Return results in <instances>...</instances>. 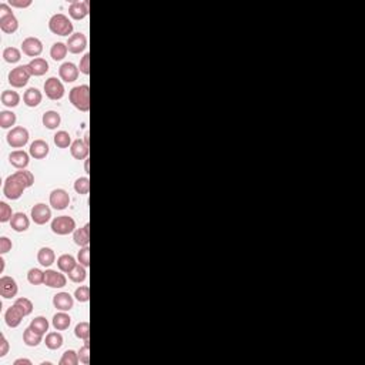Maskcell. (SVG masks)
Here are the masks:
<instances>
[{"label": "cell", "instance_id": "obj_1", "mask_svg": "<svg viewBox=\"0 0 365 365\" xmlns=\"http://www.w3.org/2000/svg\"><path fill=\"white\" fill-rule=\"evenodd\" d=\"M35 184V175L27 170H20L9 175L3 184V194L9 200H19L26 189Z\"/></svg>", "mask_w": 365, "mask_h": 365}, {"label": "cell", "instance_id": "obj_2", "mask_svg": "<svg viewBox=\"0 0 365 365\" xmlns=\"http://www.w3.org/2000/svg\"><path fill=\"white\" fill-rule=\"evenodd\" d=\"M70 103L83 113H87L90 110V87L87 85L73 87L69 93Z\"/></svg>", "mask_w": 365, "mask_h": 365}, {"label": "cell", "instance_id": "obj_3", "mask_svg": "<svg viewBox=\"0 0 365 365\" xmlns=\"http://www.w3.org/2000/svg\"><path fill=\"white\" fill-rule=\"evenodd\" d=\"M49 29L53 35H57V36L70 37L73 35V23L63 13H57L52 16V19L49 20Z\"/></svg>", "mask_w": 365, "mask_h": 365}, {"label": "cell", "instance_id": "obj_4", "mask_svg": "<svg viewBox=\"0 0 365 365\" xmlns=\"http://www.w3.org/2000/svg\"><path fill=\"white\" fill-rule=\"evenodd\" d=\"M0 29L4 33H15L19 29V22L16 16L12 12V7L9 3H1L0 4Z\"/></svg>", "mask_w": 365, "mask_h": 365}, {"label": "cell", "instance_id": "obj_5", "mask_svg": "<svg viewBox=\"0 0 365 365\" xmlns=\"http://www.w3.org/2000/svg\"><path fill=\"white\" fill-rule=\"evenodd\" d=\"M76 230V221L70 215H60L53 218L52 221V231L57 236H69L74 233Z\"/></svg>", "mask_w": 365, "mask_h": 365}, {"label": "cell", "instance_id": "obj_6", "mask_svg": "<svg viewBox=\"0 0 365 365\" xmlns=\"http://www.w3.org/2000/svg\"><path fill=\"white\" fill-rule=\"evenodd\" d=\"M32 77V71L27 65L17 66L9 73V83L16 88H20L27 85L29 79Z\"/></svg>", "mask_w": 365, "mask_h": 365}, {"label": "cell", "instance_id": "obj_7", "mask_svg": "<svg viewBox=\"0 0 365 365\" xmlns=\"http://www.w3.org/2000/svg\"><path fill=\"white\" fill-rule=\"evenodd\" d=\"M29 131L22 126L13 127L7 133V144L13 149H22L29 143Z\"/></svg>", "mask_w": 365, "mask_h": 365}, {"label": "cell", "instance_id": "obj_8", "mask_svg": "<svg viewBox=\"0 0 365 365\" xmlns=\"http://www.w3.org/2000/svg\"><path fill=\"white\" fill-rule=\"evenodd\" d=\"M65 86L60 79L50 77L44 83V93L50 100H60L65 96Z\"/></svg>", "mask_w": 365, "mask_h": 365}, {"label": "cell", "instance_id": "obj_9", "mask_svg": "<svg viewBox=\"0 0 365 365\" xmlns=\"http://www.w3.org/2000/svg\"><path fill=\"white\" fill-rule=\"evenodd\" d=\"M49 201H50V206L54 210L62 211V210H66L69 207V204H70V195L63 189H56V190H53L50 193Z\"/></svg>", "mask_w": 365, "mask_h": 365}, {"label": "cell", "instance_id": "obj_10", "mask_svg": "<svg viewBox=\"0 0 365 365\" xmlns=\"http://www.w3.org/2000/svg\"><path fill=\"white\" fill-rule=\"evenodd\" d=\"M22 52L29 57H39L43 53V43L37 37H27L22 43Z\"/></svg>", "mask_w": 365, "mask_h": 365}, {"label": "cell", "instance_id": "obj_11", "mask_svg": "<svg viewBox=\"0 0 365 365\" xmlns=\"http://www.w3.org/2000/svg\"><path fill=\"white\" fill-rule=\"evenodd\" d=\"M30 217H32V220L35 221V224H37V226H44V224L49 223L50 218H52V210H50L49 206H46L43 203H39V204H36V206L32 209Z\"/></svg>", "mask_w": 365, "mask_h": 365}, {"label": "cell", "instance_id": "obj_12", "mask_svg": "<svg viewBox=\"0 0 365 365\" xmlns=\"http://www.w3.org/2000/svg\"><path fill=\"white\" fill-rule=\"evenodd\" d=\"M17 291H19V287H17V282L16 279L9 277V276H3L0 278V295L3 298H13L17 295Z\"/></svg>", "mask_w": 365, "mask_h": 365}, {"label": "cell", "instance_id": "obj_13", "mask_svg": "<svg viewBox=\"0 0 365 365\" xmlns=\"http://www.w3.org/2000/svg\"><path fill=\"white\" fill-rule=\"evenodd\" d=\"M67 49L73 54H80L86 50L87 37L83 33H73L67 40Z\"/></svg>", "mask_w": 365, "mask_h": 365}, {"label": "cell", "instance_id": "obj_14", "mask_svg": "<svg viewBox=\"0 0 365 365\" xmlns=\"http://www.w3.org/2000/svg\"><path fill=\"white\" fill-rule=\"evenodd\" d=\"M66 284H67V278L65 274L54 271V270L44 271V285L50 288H63Z\"/></svg>", "mask_w": 365, "mask_h": 365}, {"label": "cell", "instance_id": "obj_15", "mask_svg": "<svg viewBox=\"0 0 365 365\" xmlns=\"http://www.w3.org/2000/svg\"><path fill=\"white\" fill-rule=\"evenodd\" d=\"M79 74H80L79 67L74 65V63H70V62L63 63V65L60 66V69H59V76H60V79H62L63 82H66V83H73V82H76L77 77H79Z\"/></svg>", "mask_w": 365, "mask_h": 365}, {"label": "cell", "instance_id": "obj_16", "mask_svg": "<svg viewBox=\"0 0 365 365\" xmlns=\"http://www.w3.org/2000/svg\"><path fill=\"white\" fill-rule=\"evenodd\" d=\"M69 15L74 20H83L88 15V1L87 0L73 1L69 7Z\"/></svg>", "mask_w": 365, "mask_h": 365}, {"label": "cell", "instance_id": "obj_17", "mask_svg": "<svg viewBox=\"0 0 365 365\" xmlns=\"http://www.w3.org/2000/svg\"><path fill=\"white\" fill-rule=\"evenodd\" d=\"M24 317H26V315L23 314L22 310H20L16 304H13L10 308H7V311H6V314H4V321L7 324V327L16 328V327H19V325L22 324Z\"/></svg>", "mask_w": 365, "mask_h": 365}, {"label": "cell", "instance_id": "obj_18", "mask_svg": "<svg viewBox=\"0 0 365 365\" xmlns=\"http://www.w3.org/2000/svg\"><path fill=\"white\" fill-rule=\"evenodd\" d=\"M9 163L13 167L19 169V170H24L30 163V154H27L26 151L23 150L12 151L9 154Z\"/></svg>", "mask_w": 365, "mask_h": 365}, {"label": "cell", "instance_id": "obj_19", "mask_svg": "<svg viewBox=\"0 0 365 365\" xmlns=\"http://www.w3.org/2000/svg\"><path fill=\"white\" fill-rule=\"evenodd\" d=\"M49 151H50V147L47 144V141L44 140H35L32 144H30V149H29V154L36 158V160H43L49 156Z\"/></svg>", "mask_w": 365, "mask_h": 365}, {"label": "cell", "instance_id": "obj_20", "mask_svg": "<svg viewBox=\"0 0 365 365\" xmlns=\"http://www.w3.org/2000/svg\"><path fill=\"white\" fill-rule=\"evenodd\" d=\"M43 100V94L39 88L36 87H30L26 90V93L23 94V102L27 107H37Z\"/></svg>", "mask_w": 365, "mask_h": 365}, {"label": "cell", "instance_id": "obj_21", "mask_svg": "<svg viewBox=\"0 0 365 365\" xmlns=\"http://www.w3.org/2000/svg\"><path fill=\"white\" fill-rule=\"evenodd\" d=\"M90 146H87L85 143V140H74L70 146V153L73 156V158L76 160H86L90 154Z\"/></svg>", "mask_w": 365, "mask_h": 365}, {"label": "cell", "instance_id": "obj_22", "mask_svg": "<svg viewBox=\"0 0 365 365\" xmlns=\"http://www.w3.org/2000/svg\"><path fill=\"white\" fill-rule=\"evenodd\" d=\"M73 304H74L73 297L69 293H57L53 297V305L59 311H70L73 308Z\"/></svg>", "mask_w": 365, "mask_h": 365}, {"label": "cell", "instance_id": "obj_23", "mask_svg": "<svg viewBox=\"0 0 365 365\" xmlns=\"http://www.w3.org/2000/svg\"><path fill=\"white\" fill-rule=\"evenodd\" d=\"M10 226L16 233H23L30 227V220L24 213H16L10 220Z\"/></svg>", "mask_w": 365, "mask_h": 365}, {"label": "cell", "instance_id": "obj_24", "mask_svg": "<svg viewBox=\"0 0 365 365\" xmlns=\"http://www.w3.org/2000/svg\"><path fill=\"white\" fill-rule=\"evenodd\" d=\"M27 66H29L30 71H32V76H36V77L44 76L49 71V63L44 59H42V57L33 59Z\"/></svg>", "mask_w": 365, "mask_h": 365}, {"label": "cell", "instance_id": "obj_25", "mask_svg": "<svg viewBox=\"0 0 365 365\" xmlns=\"http://www.w3.org/2000/svg\"><path fill=\"white\" fill-rule=\"evenodd\" d=\"M42 122H43V126L46 127V129L54 130L60 126V123H62V117H60V114H59L57 111L50 110V111H46V113H44Z\"/></svg>", "mask_w": 365, "mask_h": 365}, {"label": "cell", "instance_id": "obj_26", "mask_svg": "<svg viewBox=\"0 0 365 365\" xmlns=\"http://www.w3.org/2000/svg\"><path fill=\"white\" fill-rule=\"evenodd\" d=\"M73 240L80 247H88V244H90V226L86 224L82 228H76L73 233Z\"/></svg>", "mask_w": 365, "mask_h": 365}, {"label": "cell", "instance_id": "obj_27", "mask_svg": "<svg viewBox=\"0 0 365 365\" xmlns=\"http://www.w3.org/2000/svg\"><path fill=\"white\" fill-rule=\"evenodd\" d=\"M37 261H39L40 265H43L46 268H47V267H52V265L54 264V261H56V254H54V251H53L52 248L43 247V248H40L39 253H37Z\"/></svg>", "mask_w": 365, "mask_h": 365}, {"label": "cell", "instance_id": "obj_28", "mask_svg": "<svg viewBox=\"0 0 365 365\" xmlns=\"http://www.w3.org/2000/svg\"><path fill=\"white\" fill-rule=\"evenodd\" d=\"M52 324H53V327H54L56 331H65V330H67V328L70 327L71 318H70V315H69L66 311H60V313H57V314L53 317Z\"/></svg>", "mask_w": 365, "mask_h": 365}, {"label": "cell", "instance_id": "obj_29", "mask_svg": "<svg viewBox=\"0 0 365 365\" xmlns=\"http://www.w3.org/2000/svg\"><path fill=\"white\" fill-rule=\"evenodd\" d=\"M1 103L6 106V107H16V106H19V103H20V94L17 93V91H15V90H4L3 93H1Z\"/></svg>", "mask_w": 365, "mask_h": 365}, {"label": "cell", "instance_id": "obj_30", "mask_svg": "<svg viewBox=\"0 0 365 365\" xmlns=\"http://www.w3.org/2000/svg\"><path fill=\"white\" fill-rule=\"evenodd\" d=\"M76 265H77L76 258L73 257V256H70V254H63V256H60V257L57 258V267L65 274H69Z\"/></svg>", "mask_w": 365, "mask_h": 365}, {"label": "cell", "instance_id": "obj_31", "mask_svg": "<svg viewBox=\"0 0 365 365\" xmlns=\"http://www.w3.org/2000/svg\"><path fill=\"white\" fill-rule=\"evenodd\" d=\"M42 340H43V335L37 334L30 327L26 328L24 332H23V343L26 344L27 347H37L39 344L42 343Z\"/></svg>", "mask_w": 365, "mask_h": 365}, {"label": "cell", "instance_id": "obj_32", "mask_svg": "<svg viewBox=\"0 0 365 365\" xmlns=\"http://www.w3.org/2000/svg\"><path fill=\"white\" fill-rule=\"evenodd\" d=\"M63 341H65V340H63V335H62L60 332H49V334L46 335L44 344H46V347H47L49 349L54 351V349L62 348Z\"/></svg>", "mask_w": 365, "mask_h": 365}, {"label": "cell", "instance_id": "obj_33", "mask_svg": "<svg viewBox=\"0 0 365 365\" xmlns=\"http://www.w3.org/2000/svg\"><path fill=\"white\" fill-rule=\"evenodd\" d=\"M67 276H69V279H70V281H73V282H76V284H80V282L86 281L87 278L86 267L82 265V264H77Z\"/></svg>", "mask_w": 365, "mask_h": 365}, {"label": "cell", "instance_id": "obj_34", "mask_svg": "<svg viewBox=\"0 0 365 365\" xmlns=\"http://www.w3.org/2000/svg\"><path fill=\"white\" fill-rule=\"evenodd\" d=\"M67 52H69L67 44L62 43V42H57V43H54L52 46V49H50V56H52L53 60L60 62V60H63L66 56H67Z\"/></svg>", "mask_w": 365, "mask_h": 365}, {"label": "cell", "instance_id": "obj_35", "mask_svg": "<svg viewBox=\"0 0 365 365\" xmlns=\"http://www.w3.org/2000/svg\"><path fill=\"white\" fill-rule=\"evenodd\" d=\"M53 140H54V144L59 147V149H67V147H70L71 146V137H70V134L65 131V130H62V131H57L56 134H54V137H53Z\"/></svg>", "mask_w": 365, "mask_h": 365}, {"label": "cell", "instance_id": "obj_36", "mask_svg": "<svg viewBox=\"0 0 365 365\" xmlns=\"http://www.w3.org/2000/svg\"><path fill=\"white\" fill-rule=\"evenodd\" d=\"M3 59L7 63H17L22 59V52L17 47H6L3 50Z\"/></svg>", "mask_w": 365, "mask_h": 365}, {"label": "cell", "instance_id": "obj_37", "mask_svg": "<svg viewBox=\"0 0 365 365\" xmlns=\"http://www.w3.org/2000/svg\"><path fill=\"white\" fill-rule=\"evenodd\" d=\"M16 123V114L9 110L0 111V127L1 129H10Z\"/></svg>", "mask_w": 365, "mask_h": 365}, {"label": "cell", "instance_id": "obj_38", "mask_svg": "<svg viewBox=\"0 0 365 365\" xmlns=\"http://www.w3.org/2000/svg\"><path fill=\"white\" fill-rule=\"evenodd\" d=\"M74 335L79 340H83L85 343L90 340V324L87 321L79 322L74 328Z\"/></svg>", "mask_w": 365, "mask_h": 365}, {"label": "cell", "instance_id": "obj_39", "mask_svg": "<svg viewBox=\"0 0 365 365\" xmlns=\"http://www.w3.org/2000/svg\"><path fill=\"white\" fill-rule=\"evenodd\" d=\"M30 328L33 331H36L37 334L44 335L49 331V321L44 317H36L33 321L30 322Z\"/></svg>", "mask_w": 365, "mask_h": 365}, {"label": "cell", "instance_id": "obj_40", "mask_svg": "<svg viewBox=\"0 0 365 365\" xmlns=\"http://www.w3.org/2000/svg\"><path fill=\"white\" fill-rule=\"evenodd\" d=\"M27 279L32 285L44 284V271H42L40 268H30L27 273Z\"/></svg>", "mask_w": 365, "mask_h": 365}, {"label": "cell", "instance_id": "obj_41", "mask_svg": "<svg viewBox=\"0 0 365 365\" xmlns=\"http://www.w3.org/2000/svg\"><path fill=\"white\" fill-rule=\"evenodd\" d=\"M74 191L80 195H87L90 191V178L88 177H80L74 183Z\"/></svg>", "mask_w": 365, "mask_h": 365}, {"label": "cell", "instance_id": "obj_42", "mask_svg": "<svg viewBox=\"0 0 365 365\" xmlns=\"http://www.w3.org/2000/svg\"><path fill=\"white\" fill-rule=\"evenodd\" d=\"M80 363V360H79V354L76 352V351H73V349H67L65 354H63V357H62V360H60V365H77Z\"/></svg>", "mask_w": 365, "mask_h": 365}, {"label": "cell", "instance_id": "obj_43", "mask_svg": "<svg viewBox=\"0 0 365 365\" xmlns=\"http://www.w3.org/2000/svg\"><path fill=\"white\" fill-rule=\"evenodd\" d=\"M12 207L6 203V201H0V223H7L12 220L13 217Z\"/></svg>", "mask_w": 365, "mask_h": 365}, {"label": "cell", "instance_id": "obj_44", "mask_svg": "<svg viewBox=\"0 0 365 365\" xmlns=\"http://www.w3.org/2000/svg\"><path fill=\"white\" fill-rule=\"evenodd\" d=\"M15 304L20 308L23 311V314L27 317V315H30L32 313H33V302L32 301L29 300V298H24V297H22V298H17V300L15 301Z\"/></svg>", "mask_w": 365, "mask_h": 365}, {"label": "cell", "instance_id": "obj_45", "mask_svg": "<svg viewBox=\"0 0 365 365\" xmlns=\"http://www.w3.org/2000/svg\"><path fill=\"white\" fill-rule=\"evenodd\" d=\"M74 297L79 302H87L90 300V288L86 287V285H82L79 287L76 291H74Z\"/></svg>", "mask_w": 365, "mask_h": 365}, {"label": "cell", "instance_id": "obj_46", "mask_svg": "<svg viewBox=\"0 0 365 365\" xmlns=\"http://www.w3.org/2000/svg\"><path fill=\"white\" fill-rule=\"evenodd\" d=\"M79 360L80 363L85 365L90 364V345H88V341L85 343V345L79 349Z\"/></svg>", "mask_w": 365, "mask_h": 365}, {"label": "cell", "instance_id": "obj_47", "mask_svg": "<svg viewBox=\"0 0 365 365\" xmlns=\"http://www.w3.org/2000/svg\"><path fill=\"white\" fill-rule=\"evenodd\" d=\"M77 261L86 268L90 265V248L88 247H82V250L77 254Z\"/></svg>", "mask_w": 365, "mask_h": 365}, {"label": "cell", "instance_id": "obj_48", "mask_svg": "<svg viewBox=\"0 0 365 365\" xmlns=\"http://www.w3.org/2000/svg\"><path fill=\"white\" fill-rule=\"evenodd\" d=\"M79 70H80V73H83V74H86V76L90 74V54H88V53H86V54L83 56V59L80 60Z\"/></svg>", "mask_w": 365, "mask_h": 365}, {"label": "cell", "instance_id": "obj_49", "mask_svg": "<svg viewBox=\"0 0 365 365\" xmlns=\"http://www.w3.org/2000/svg\"><path fill=\"white\" fill-rule=\"evenodd\" d=\"M12 247H13V244H12V241L7 237H0V254L9 253L12 250Z\"/></svg>", "mask_w": 365, "mask_h": 365}, {"label": "cell", "instance_id": "obj_50", "mask_svg": "<svg viewBox=\"0 0 365 365\" xmlns=\"http://www.w3.org/2000/svg\"><path fill=\"white\" fill-rule=\"evenodd\" d=\"M10 7H17V9H26L32 6V0H9Z\"/></svg>", "mask_w": 365, "mask_h": 365}, {"label": "cell", "instance_id": "obj_51", "mask_svg": "<svg viewBox=\"0 0 365 365\" xmlns=\"http://www.w3.org/2000/svg\"><path fill=\"white\" fill-rule=\"evenodd\" d=\"M9 352V343L4 337V334L0 335V357H6V354Z\"/></svg>", "mask_w": 365, "mask_h": 365}, {"label": "cell", "instance_id": "obj_52", "mask_svg": "<svg viewBox=\"0 0 365 365\" xmlns=\"http://www.w3.org/2000/svg\"><path fill=\"white\" fill-rule=\"evenodd\" d=\"M32 365V361L30 360H27V358H19V360H16L15 361V365Z\"/></svg>", "mask_w": 365, "mask_h": 365}, {"label": "cell", "instance_id": "obj_53", "mask_svg": "<svg viewBox=\"0 0 365 365\" xmlns=\"http://www.w3.org/2000/svg\"><path fill=\"white\" fill-rule=\"evenodd\" d=\"M0 265H1V267H0V271L3 273V270H4V260H3V258H0Z\"/></svg>", "mask_w": 365, "mask_h": 365}]
</instances>
